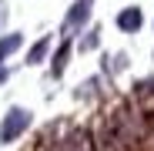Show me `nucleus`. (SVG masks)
<instances>
[{"label": "nucleus", "mask_w": 154, "mask_h": 151, "mask_svg": "<svg viewBox=\"0 0 154 151\" xmlns=\"http://www.w3.org/2000/svg\"><path fill=\"white\" fill-rule=\"evenodd\" d=\"M107 124H111V131L117 134V141L127 151H144V144H147V121H144V111H137L131 101L117 104L111 111Z\"/></svg>", "instance_id": "obj_1"}, {"label": "nucleus", "mask_w": 154, "mask_h": 151, "mask_svg": "<svg viewBox=\"0 0 154 151\" xmlns=\"http://www.w3.org/2000/svg\"><path fill=\"white\" fill-rule=\"evenodd\" d=\"M30 124H34V114H30L27 108H20V104L7 108V114L0 118V144H14V141H20L23 134L30 131Z\"/></svg>", "instance_id": "obj_2"}, {"label": "nucleus", "mask_w": 154, "mask_h": 151, "mask_svg": "<svg viewBox=\"0 0 154 151\" xmlns=\"http://www.w3.org/2000/svg\"><path fill=\"white\" fill-rule=\"evenodd\" d=\"M91 14H94V0H74V4H70V10L64 14L60 34H64V37H77V34L87 27Z\"/></svg>", "instance_id": "obj_3"}, {"label": "nucleus", "mask_w": 154, "mask_h": 151, "mask_svg": "<svg viewBox=\"0 0 154 151\" xmlns=\"http://www.w3.org/2000/svg\"><path fill=\"white\" fill-rule=\"evenodd\" d=\"M114 24H117V30H121V34H141V27H144V10L131 4V7L117 10Z\"/></svg>", "instance_id": "obj_4"}, {"label": "nucleus", "mask_w": 154, "mask_h": 151, "mask_svg": "<svg viewBox=\"0 0 154 151\" xmlns=\"http://www.w3.org/2000/svg\"><path fill=\"white\" fill-rule=\"evenodd\" d=\"M70 54H74V40H70V37H64V40H60V47L50 54V77H60V74L67 71Z\"/></svg>", "instance_id": "obj_5"}, {"label": "nucleus", "mask_w": 154, "mask_h": 151, "mask_svg": "<svg viewBox=\"0 0 154 151\" xmlns=\"http://www.w3.org/2000/svg\"><path fill=\"white\" fill-rule=\"evenodd\" d=\"M20 47H23V34H20V30H17V34H0V67H4L7 57H14Z\"/></svg>", "instance_id": "obj_6"}, {"label": "nucleus", "mask_w": 154, "mask_h": 151, "mask_svg": "<svg viewBox=\"0 0 154 151\" xmlns=\"http://www.w3.org/2000/svg\"><path fill=\"white\" fill-rule=\"evenodd\" d=\"M50 47H54V37H47V34H44V37L27 50V64H30V67H34V64H44V61L50 57Z\"/></svg>", "instance_id": "obj_7"}, {"label": "nucleus", "mask_w": 154, "mask_h": 151, "mask_svg": "<svg viewBox=\"0 0 154 151\" xmlns=\"http://www.w3.org/2000/svg\"><path fill=\"white\" fill-rule=\"evenodd\" d=\"M100 47V27H84L81 30V40H77V50H84V54H87V50H97Z\"/></svg>", "instance_id": "obj_8"}, {"label": "nucleus", "mask_w": 154, "mask_h": 151, "mask_svg": "<svg viewBox=\"0 0 154 151\" xmlns=\"http://www.w3.org/2000/svg\"><path fill=\"white\" fill-rule=\"evenodd\" d=\"M134 101H154V74L134 84Z\"/></svg>", "instance_id": "obj_9"}, {"label": "nucleus", "mask_w": 154, "mask_h": 151, "mask_svg": "<svg viewBox=\"0 0 154 151\" xmlns=\"http://www.w3.org/2000/svg\"><path fill=\"white\" fill-rule=\"evenodd\" d=\"M127 64H131L127 54H111L104 61V74H121V71H127Z\"/></svg>", "instance_id": "obj_10"}, {"label": "nucleus", "mask_w": 154, "mask_h": 151, "mask_svg": "<svg viewBox=\"0 0 154 151\" xmlns=\"http://www.w3.org/2000/svg\"><path fill=\"white\" fill-rule=\"evenodd\" d=\"M7 17H10V10H7V0H0V30L7 27Z\"/></svg>", "instance_id": "obj_11"}, {"label": "nucleus", "mask_w": 154, "mask_h": 151, "mask_svg": "<svg viewBox=\"0 0 154 151\" xmlns=\"http://www.w3.org/2000/svg\"><path fill=\"white\" fill-rule=\"evenodd\" d=\"M4 81H10V67H7V64L0 67V84H4Z\"/></svg>", "instance_id": "obj_12"}, {"label": "nucleus", "mask_w": 154, "mask_h": 151, "mask_svg": "<svg viewBox=\"0 0 154 151\" xmlns=\"http://www.w3.org/2000/svg\"><path fill=\"white\" fill-rule=\"evenodd\" d=\"M37 151H60V148H57V144H47V141H40V148H37Z\"/></svg>", "instance_id": "obj_13"}]
</instances>
